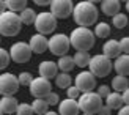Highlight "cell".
Listing matches in <instances>:
<instances>
[{"instance_id": "cell-1", "label": "cell", "mask_w": 129, "mask_h": 115, "mask_svg": "<svg viewBox=\"0 0 129 115\" xmlns=\"http://www.w3.org/2000/svg\"><path fill=\"white\" fill-rule=\"evenodd\" d=\"M98 16H99V11L93 2H79L73 8V17L77 27L90 28L91 25L98 22Z\"/></svg>"}, {"instance_id": "cell-2", "label": "cell", "mask_w": 129, "mask_h": 115, "mask_svg": "<svg viewBox=\"0 0 129 115\" xmlns=\"http://www.w3.org/2000/svg\"><path fill=\"white\" fill-rule=\"evenodd\" d=\"M68 38H69L71 47L76 49V52H88L94 46V40H96L93 35V30L85 27H76Z\"/></svg>"}, {"instance_id": "cell-3", "label": "cell", "mask_w": 129, "mask_h": 115, "mask_svg": "<svg viewBox=\"0 0 129 115\" xmlns=\"http://www.w3.org/2000/svg\"><path fill=\"white\" fill-rule=\"evenodd\" d=\"M77 106H79V110L85 115H96L99 112V109L104 103L99 98V95L96 92H88V93H82L79 98H77Z\"/></svg>"}, {"instance_id": "cell-4", "label": "cell", "mask_w": 129, "mask_h": 115, "mask_svg": "<svg viewBox=\"0 0 129 115\" xmlns=\"http://www.w3.org/2000/svg\"><path fill=\"white\" fill-rule=\"evenodd\" d=\"M22 28L21 19L16 13L6 10L3 14H0V35L3 36H16Z\"/></svg>"}, {"instance_id": "cell-5", "label": "cell", "mask_w": 129, "mask_h": 115, "mask_svg": "<svg viewBox=\"0 0 129 115\" xmlns=\"http://www.w3.org/2000/svg\"><path fill=\"white\" fill-rule=\"evenodd\" d=\"M88 71L93 74V77H106L112 71V60L102 54L93 55L88 63Z\"/></svg>"}, {"instance_id": "cell-6", "label": "cell", "mask_w": 129, "mask_h": 115, "mask_svg": "<svg viewBox=\"0 0 129 115\" xmlns=\"http://www.w3.org/2000/svg\"><path fill=\"white\" fill-rule=\"evenodd\" d=\"M33 25H35V28L40 35H43V36L52 35L57 28V19L50 14L49 11H41V13L36 14Z\"/></svg>"}, {"instance_id": "cell-7", "label": "cell", "mask_w": 129, "mask_h": 115, "mask_svg": "<svg viewBox=\"0 0 129 115\" xmlns=\"http://www.w3.org/2000/svg\"><path fill=\"white\" fill-rule=\"evenodd\" d=\"M47 49L50 50V54H54L57 57L68 55V50L71 49L68 35H64V33H54L47 40Z\"/></svg>"}, {"instance_id": "cell-8", "label": "cell", "mask_w": 129, "mask_h": 115, "mask_svg": "<svg viewBox=\"0 0 129 115\" xmlns=\"http://www.w3.org/2000/svg\"><path fill=\"white\" fill-rule=\"evenodd\" d=\"M19 82L17 76L11 73H2L0 74V95L2 96H14L19 92Z\"/></svg>"}, {"instance_id": "cell-9", "label": "cell", "mask_w": 129, "mask_h": 115, "mask_svg": "<svg viewBox=\"0 0 129 115\" xmlns=\"http://www.w3.org/2000/svg\"><path fill=\"white\" fill-rule=\"evenodd\" d=\"M8 54H10V59L16 63H27L31 59V50L28 47V44L24 41H17L14 44H11Z\"/></svg>"}, {"instance_id": "cell-10", "label": "cell", "mask_w": 129, "mask_h": 115, "mask_svg": "<svg viewBox=\"0 0 129 115\" xmlns=\"http://www.w3.org/2000/svg\"><path fill=\"white\" fill-rule=\"evenodd\" d=\"M49 8V13L58 21V19H66L73 14L74 3L71 0H54V2H50Z\"/></svg>"}, {"instance_id": "cell-11", "label": "cell", "mask_w": 129, "mask_h": 115, "mask_svg": "<svg viewBox=\"0 0 129 115\" xmlns=\"http://www.w3.org/2000/svg\"><path fill=\"white\" fill-rule=\"evenodd\" d=\"M28 90H30V95L33 98L44 99L46 95H49L50 92H52V84H50V80L44 79V77H35L30 82Z\"/></svg>"}, {"instance_id": "cell-12", "label": "cell", "mask_w": 129, "mask_h": 115, "mask_svg": "<svg viewBox=\"0 0 129 115\" xmlns=\"http://www.w3.org/2000/svg\"><path fill=\"white\" fill-rule=\"evenodd\" d=\"M74 87L80 93H88L93 92L96 87V77H93V74L90 71H82L76 76L74 79Z\"/></svg>"}, {"instance_id": "cell-13", "label": "cell", "mask_w": 129, "mask_h": 115, "mask_svg": "<svg viewBox=\"0 0 129 115\" xmlns=\"http://www.w3.org/2000/svg\"><path fill=\"white\" fill-rule=\"evenodd\" d=\"M38 73H40V77L50 80L58 74V68H57V63L52 60H43L38 66Z\"/></svg>"}, {"instance_id": "cell-14", "label": "cell", "mask_w": 129, "mask_h": 115, "mask_svg": "<svg viewBox=\"0 0 129 115\" xmlns=\"http://www.w3.org/2000/svg\"><path fill=\"white\" fill-rule=\"evenodd\" d=\"M27 44H28V47L31 50V54H43V52L47 50V38L40 35V33L31 35L30 41Z\"/></svg>"}, {"instance_id": "cell-15", "label": "cell", "mask_w": 129, "mask_h": 115, "mask_svg": "<svg viewBox=\"0 0 129 115\" xmlns=\"http://www.w3.org/2000/svg\"><path fill=\"white\" fill-rule=\"evenodd\" d=\"M79 106H77V99H69L64 98L58 103V115H79Z\"/></svg>"}, {"instance_id": "cell-16", "label": "cell", "mask_w": 129, "mask_h": 115, "mask_svg": "<svg viewBox=\"0 0 129 115\" xmlns=\"http://www.w3.org/2000/svg\"><path fill=\"white\" fill-rule=\"evenodd\" d=\"M112 68L115 69V73H118V76L127 77V74H129V55H126V54L118 55L115 59V62L112 63Z\"/></svg>"}, {"instance_id": "cell-17", "label": "cell", "mask_w": 129, "mask_h": 115, "mask_svg": "<svg viewBox=\"0 0 129 115\" xmlns=\"http://www.w3.org/2000/svg\"><path fill=\"white\" fill-rule=\"evenodd\" d=\"M17 99L14 96H2L0 98V110L3 115H13L17 109Z\"/></svg>"}, {"instance_id": "cell-18", "label": "cell", "mask_w": 129, "mask_h": 115, "mask_svg": "<svg viewBox=\"0 0 129 115\" xmlns=\"http://www.w3.org/2000/svg\"><path fill=\"white\" fill-rule=\"evenodd\" d=\"M102 55L107 57V59H117L118 55H121V50L118 46V41L117 40H107L102 46Z\"/></svg>"}, {"instance_id": "cell-19", "label": "cell", "mask_w": 129, "mask_h": 115, "mask_svg": "<svg viewBox=\"0 0 129 115\" xmlns=\"http://www.w3.org/2000/svg\"><path fill=\"white\" fill-rule=\"evenodd\" d=\"M102 13H104L106 16H110L113 17L115 14H118L120 10H121V3L118 0H104V2L101 3V8H99Z\"/></svg>"}, {"instance_id": "cell-20", "label": "cell", "mask_w": 129, "mask_h": 115, "mask_svg": "<svg viewBox=\"0 0 129 115\" xmlns=\"http://www.w3.org/2000/svg\"><path fill=\"white\" fill-rule=\"evenodd\" d=\"M109 87H112L113 88V92H117V93H121V92H124L127 90V87H129V80L127 77H124V76H115V77L112 79L110 82V85Z\"/></svg>"}, {"instance_id": "cell-21", "label": "cell", "mask_w": 129, "mask_h": 115, "mask_svg": "<svg viewBox=\"0 0 129 115\" xmlns=\"http://www.w3.org/2000/svg\"><path fill=\"white\" fill-rule=\"evenodd\" d=\"M104 101H106V106H107L110 110L120 109V107L123 106V103H121V96H120V93H117V92H110V93H109L107 96L104 98Z\"/></svg>"}, {"instance_id": "cell-22", "label": "cell", "mask_w": 129, "mask_h": 115, "mask_svg": "<svg viewBox=\"0 0 129 115\" xmlns=\"http://www.w3.org/2000/svg\"><path fill=\"white\" fill-rule=\"evenodd\" d=\"M55 63H57V68H58L61 73L69 74V71H73V68H74V62H73V57L71 55L58 57V62H55Z\"/></svg>"}, {"instance_id": "cell-23", "label": "cell", "mask_w": 129, "mask_h": 115, "mask_svg": "<svg viewBox=\"0 0 129 115\" xmlns=\"http://www.w3.org/2000/svg\"><path fill=\"white\" fill-rule=\"evenodd\" d=\"M19 19H21V24L22 25H33V22H35V17H36V13H35V10H31V8H24L21 13H19Z\"/></svg>"}, {"instance_id": "cell-24", "label": "cell", "mask_w": 129, "mask_h": 115, "mask_svg": "<svg viewBox=\"0 0 129 115\" xmlns=\"http://www.w3.org/2000/svg\"><path fill=\"white\" fill-rule=\"evenodd\" d=\"M90 59H91V55L88 52H76L73 55V62H74V66H79V68H87L88 63H90Z\"/></svg>"}, {"instance_id": "cell-25", "label": "cell", "mask_w": 129, "mask_h": 115, "mask_svg": "<svg viewBox=\"0 0 129 115\" xmlns=\"http://www.w3.org/2000/svg\"><path fill=\"white\" fill-rule=\"evenodd\" d=\"M5 5H6V10L11 13H16V14H19L24 8H27L25 0H5Z\"/></svg>"}, {"instance_id": "cell-26", "label": "cell", "mask_w": 129, "mask_h": 115, "mask_svg": "<svg viewBox=\"0 0 129 115\" xmlns=\"http://www.w3.org/2000/svg\"><path fill=\"white\" fill-rule=\"evenodd\" d=\"M54 80H55V85L58 88H63V90H66L69 85H73V79L68 73H58L54 77Z\"/></svg>"}, {"instance_id": "cell-27", "label": "cell", "mask_w": 129, "mask_h": 115, "mask_svg": "<svg viewBox=\"0 0 129 115\" xmlns=\"http://www.w3.org/2000/svg\"><path fill=\"white\" fill-rule=\"evenodd\" d=\"M30 106H31V110H33V113H36V115H44V113L49 110L47 103H46L44 99H40V98H35L33 103H31Z\"/></svg>"}, {"instance_id": "cell-28", "label": "cell", "mask_w": 129, "mask_h": 115, "mask_svg": "<svg viewBox=\"0 0 129 115\" xmlns=\"http://www.w3.org/2000/svg\"><path fill=\"white\" fill-rule=\"evenodd\" d=\"M93 35L94 38H109V35H110V25H109L107 22H98L96 24V27L93 30Z\"/></svg>"}, {"instance_id": "cell-29", "label": "cell", "mask_w": 129, "mask_h": 115, "mask_svg": "<svg viewBox=\"0 0 129 115\" xmlns=\"http://www.w3.org/2000/svg\"><path fill=\"white\" fill-rule=\"evenodd\" d=\"M112 24H113V27H117V28H124L126 25H127V16L124 14V13H118V14H115L112 17Z\"/></svg>"}, {"instance_id": "cell-30", "label": "cell", "mask_w": 129, "mask_h": 115, "mask_svg": "<svg viewBox=\"0 0 129 115\" xmlns=\"http://www.w3.org/2000/svg\"><path fill=\"white\" fill-rule=\"evenodd\" d=\"M10 62H11V59H10L8 50L3 49V47H0V71H3L5 68H8Z\"/></svg>"}, {"instance_id": "cell-31", "label": "cell", "mask_w": 129, "mask_h": 115, "mask_svg": "<svg viewBox=\"0 0 129 115\" xmlns=\"http://www.w3.org/2000/svg\"><path fill=\"white\" fill-rule=\"evenodd\" d=\"M31 80H33V76H31L28 71H24V73H21L17 76V82H19L21 87H28Z\"/></svg>"}, {"instance_id": "cell-32", "label": "cell", "mask_w": 129, "mask_h": 115, "mask_svg": "<svg viewBox=\"0 0 129 115\" xmlns=\"http://www.w3.org/2000/svg\"><path fill=\"white\" fill-rule=\"evenodd\" d=\"M14 115H33V110H31V106L27 103H21L17 104V109Z\"/></svg>"}, {"instance_id": "cell-33", "label": "cell", "mask_w": 129, "mask_h": 115, "mask_svg": "<svg viewBox=\"0 0 129 115\" xmlns=\"http://www.w3.org/2000/svg\"><path fill=\"white\" fill-rule=\"evenodd\" d=\"M44 101L47 103V106L50 107V106H57L60 103V96L57 93H54V92H50L49 95H46V98H44Z\"/></svg>"}, {"instance_id": "cell-34", "label": "cell", "mask_w": 129, "mask_h": 115, "mask_svg": "<svg viewBox=\"0 0 129 115\" xmlns=\"http://www.w3.org/2000/svg\"><path fill=\"white\" fill-rule=\"evenodd\" d=\"M66 96H68L69 99H77V98L80 96V92L77 90L74 85H69V87L66 88Z\"/></svg>"}, {"instance_id": "cell-35", "label": "cell", "mask_w": 129, "mask_h": 115, "mask_svg": "<svg viewBox=\"0 0 129 115\" xmlns=\"http://www.w3.org/2000/svg\"><path fill=\"white\" fill-rule=\"evenodd\" d=\"M118 46H120V50H121V54H126L129 52V38H121V41H118Z\"/></svg>"}, {"instance_id": "cell-36", "label": "cell", "mask_w": 129, "mask_h": 115, "mask_svg": "<svg viewBox=\"0 0 129 115\" xmlns=\"http://www.w3.org/2000/svg\"><path fill=\"white\" fill-rule=\"evenodd\" d=\"M96 93H98V95H99V98L104 101V98L107 96L109 93H110V87H109V85H99V87H98V90H96Z\"/></svg>"}, {"instance_id": "cell-37", "label": "cell", "mask_w": 129, "mask_h": 115, "mask_svg": "<svg viewBox=\"0 0 129 115\" xmlns=\"http://www.w3.org/2000/svg\"><path fill=\"white\" fill-rule=\"evenodd\" d=\"M120 96H121V103H123V106H127V103H129V90L121 92Z\"/></svg>"}, {"instance_id": "cell-38", "label": "cell", "mask_w": 129, "mask_h": 115, "mask_svg": "<svg viewBox=\"0 0 129 115\" xmlns=\"http://www.w3.org/2000/svg\"><path fill=\"white\" fill-rule=\"evenodd\" d=\"M98 115H112V110L109 109L107 106H102L99 109V112H98Z\"/></svg>"}, {"instance_id": "cell-39", "label": "cell", "mask_w": 129, "mask_h": 115, "mask_svg": "<svg viewBox=\"0 0 129 115\" xmlns=\"http://www.w3.org/2000/svg\"><path fill=\"white\" fill-rule=\"evenodd\" d=\"M118 115H129V106H121L118 109Z\"/></svg>"}, {"instance_id": "cell-40", "label": "cell", "mask_w": 129, "mask_h": 115, "mask_svg": "<svg viewBox=\"0 0 129 115\" xmlns=\"http://www.w3.org/2000/svg\"><path fill=\"white\" fill-rule=\"evenodd\" d=\"M35 5H40V6H49L50 2H49V0H35Z\"/></svg>"}, {"instance_id": "cell-41", "label": "cell", "mask_w": 129, "mask_h": 115, "mask_svg": "<svg viewBox=\"0 0 129 115\" xmlns=\"http://www.w3.org/2000/svg\"><path fill=\"white\" fill-rule=\"evenodd\" d=\"M6 11V5H5V0H0V14H3Z\"/></svg>"}, {"instance_id": "cell-42", "label": "cell", "mask_w": 129, "mask_h": 115, "mask_svg": "<svg viewBox=\"0 0 129 115\" xmlns=\"http://www.w3.org/2000/svg\"><path fill=\"white\" fill-rule=\"evenodd\" d=\"M44 115H58V113H57L55 110H47V112L44 113Z\"/></svg>"}, {"instance_id": "cell-43", "label": "cell", "mask_w": 129, "mask_h": 115, "mask_svg": "<svg viewBox=\"0 0 129 115\" xmlns=\"http://www.w3.org/2000/svg\"><path fill=\"white\" fill-rule=\"evenodd\" d=\"M0 115H3V113H2V110H0Z\"/></svg>"}, {"instance_id": "cell-44", "label": "cell", "mask_w": 129, "mask_h": 115, "mask_svg": "<svg viewBox=\"0 0 129 115\" xmlns=\"http://www.w3.org/2000/svg\"><path fill=\"white\" fill-rule=\"evenodd\" d=\"M79 115H85V113H79Z\"/></svg>"}, {"instance_id": "cell-45", "label": "cell", "mask_w": 129, "mask_h": 115, "mask_svg": "<svg viewBox=\"0 0 129 115\" xmlns=\"http://www.w3.org/2000/svg\"><path fill=\"white\" fill-rule=\"evenodd\" d=\"M0 43H2V38H0Z\"/></svg>"}, {"instance_id": "cell-46", "label": "cell", "mask_w": 129, "mask_h": 115, "mask_svg": "<svg viewBox=\"0 0 129 115\" xmlns=\"http://www.w3.org/2000/svg\"><path fill=\"white\" fill-rule=\"evenodd\" d=\"M13 115H14V113H13Z\"/></svg>"}]
</instances>
